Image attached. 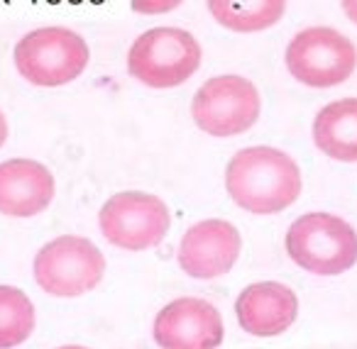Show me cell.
<instances>
[{
	"mask_svg": "<svg viewBox=\"0 0 357 349\" xmlns=\"http://www.w3.org/2000/svg\"><path fill=\"white\" fill-rule=\"evenodd\" d=\"M289 259L316 276H337L357 264V232L333 212H306L287 230Z\"/></svg>",
	"mask_w": 357,
	"mask_h": 349,
	"instance_id": "cell-2",
	"label": "cell"
},
{
	"mask_svg": "<svg viewBox=\"0 0 357 349\" xmlns=\"http://www.w3.org/2000/svg\"><path fill=\"white\" fill-rule=\"evenodd\" d=\"M208 10L225 30L250 35L277 25L287 10V0H208Z\"/></svg>",
	"mask_w": 357,
	"mask_h": 349,
	"instance_id": "cell-14",
	"label": "cell"
},
{
	"mask_svg": "<svg viewBox=\"0 0 357 349\" xmlns=\"http://www.w3.org/2000/svg\"><path fill=\"white\" fill-rule=\"evenodd\" d=\"M262 113V98L252 81L225 74L208 79L191 100V115L199 130L211 137H235L252 127Z\"/></svg>",
	"mask_w": 357,
	"mask_h": 349,
	"instance_id": "cell-6",
	"label": "cell"
},
{
	"mask_svg": "<svg viewBox=\"0 0 357 349\" xmlns=\"http://www.w3.org/2000/svg\"><path fill=\"white\" fill-rule=\"evenodd\" d=\"M298 315V298L279 281H257L240 290L235 318L252 337H277L287 332Z\"/></svg>",
	"mask_w": 357,
	"mask_h": 349,
	"instance_id": "cell-11",
	"label": "cell"
},
{
	"mask_svg": "<svg viewBox=\"0 0 357 349\" xmlns=\"http://www.w3.org/2000/svg\"><path fill=\"white\" fill-rule=\"evenodd\" d=\"M243 251V237L228 220H201L191 225L178 242L176 261L191 279L211 281L228 274Z\"/></svg>",
	"mask_w": 357,
	"mask_h": 349,
	"instance_id": "cell-10",
	"label": "cell"
},
{
	"mask_svg": "<svg viewBox=\"0 0 357 349\" xmlns=\"http://www.w3.org/2000/svg\"><path fill=\"white\" fill-rule=\"evenodd\" d=\"M98 227L118 249L144 251L167 237L172 215L162 198L142 191H123L103 203Z\"/></svg>",
	"mask_w": 357,
	"mask_h": 349,
	"instance_id": "cell-8",
	"label": "cell"
},
{
	"mask_svg": "<svg viewBox=\"0 0 357 349\" xmlns=\"http://www.w3.org/2000/svg\"><path fill=\"white\" fill-rule=\"evenodd\" d=\"M313 144L335 162H357V98L333 100L313 120Z\"/></svg>",
	"mask_w": 357,
	"mask_h": 349,
	"instance_id": "cell-13",
	"label": "cell"
},
{
	"mask_svg": "<svg viewBox=\"0 0 357 349\" xmlns=\"http://www.w3.org/2000/svg\"><path fill=\"white\" fill-rule=\"evenodd\" d=\"M32 271L45 293L56 298H76L103 281L105 256L89 237L61 235L37 251Z\"/></svg>",
	"mask_w": 357,
	"mask_h": 349,
	"instance_id": "cell-5",
	"label": "cell"
},
{
	"mask_svg": "<svg viewBox=\"0 0 357 349\" xmlns=\"http://www.w3.org/2000/svg\"><path fill=\"white\" fill-rule=\"evenodd\" d=\"M15 69L27 84L56 88L76 81L91 59L89 45L69 27H37L15 45Z\"/></svg>",
	"mask_w": 357,
	"mask_h": 349,
	"instance_id": "cell-4",
	"label": "cell"
},
{
	"mask_svg": "<svg viewBox=\"0 0 357 349\" xmlns=\"http://www.w3.org/2000/svg\"><path fill=\"white\" fill-rule=\"evenodd\" d=\"M298 164L277 147L240 149L225 169V191L233 203L252 215L287 210L301 196Z\"/></svg>",
	"mask_w": 357,
	"mask_h": 349,
	"instance_id": "cell-1",
	"label": "cell"
},
{
	"mask_svg": "<svg viewBox=\"0 0 357 349\" xmlns=\"http://www.w3.org/2000/svg\"><path fill=\"white\" fill-rule=\"evenodd\" d=\"M184 0H130V8L139 15H164L181 6Z\"/></svg>",
	"mask_w": 357,
	"mask_h": 349,
	"instance_id": "cell-16",
	"label": "cell"
},
{
	"mask_svg": "<svg viewBox=\"0 0 357 349\" xmlns=\"http://www.w3.org/2000/svg\"><path fill=\"white\" fill-rule=\"evenodd\" d=\"M59 349H89V347H81V344H64V347Z\"/></svg>",
	"mask_w": 357,
	"mask_h": 349,
	"instance_id": "cell-19",
	"label": "cell"
},
{
	"mask_svg": "<svg viewBox=\"0 0 357 349\" xmlns=\"http://www.w3.org/2000/svg\"><path fill=\"white\" fill-rule=\"evenodd\" d=\"M204 52L196 37L178 27H154L128 52V74L147 88H176L199 71Z\"/></svg>",
	"mask_w": 357,
	"mask_h": 349,
	"instance_id": "cell-3",
	"label": "cell"
},
{
	"mask_svg": "<svg viewBox=\"0 0 357 349\" xmlns=\"http://www.w3.org/2000/svg\"><path fill=\"white\" fill-rule=\"evenodd\" d=\"M37 310L30 295L15 286L0 284V349H15L32 337Z\"/></svg>",
	"mask_w": 357,
	"mask_h": 349,
	"instance_id": "cell-15",
	"label": "cell"
},
{
	"mask_svg": "<svg viewBox=\"0 0 357 349\" xmlns=\"http://www.w3.org/2000/svg\"><path fill=\"white\" fill-rule=\"evenodd\" d=\"M6 139H8V120L3 115V110H0V147L6 144Z\"/></svg>",
	"mask_w": 357,
	"mask_h": 349,
	"instance_id": "cell-18",
	"label": "cell"
},
{
	"mask_svg": "<svg viewBox=\"0 0 357 349\" xmlns=\"http://www.w3.org/2000/svg\"><path fill=\"white\" fill-rule=\"evenodd\" d=\"M342 3V13L347 15V20L352 25H357V0H340Z\"/></svg>",
	"mask_w": 357,
	"mask_h": 349,
	"instance_id": "cell-17",
	"label": "cell"
},
{
	"mask_svg": "<svg viewBox=\"0 0 357 349\" xmlns=\"http://www.w3.org/2000/svg\"><path fill=\"white\" fill-rule=\"evenodd\" d=\"M284 61L298 84L333 88L355 74L357 47L333 27H308L289 42Z\"/></svg>",
	"mask_w": 357,
	"mask_h": 349,
	"instance_id": "cell-7",
	"label": "cell"
},
{
	"mask_svg": "<svg viewBox=\"0 0 357 349\" xmlns=\"http://www.w3.org/2000/svg\"><path fill=\"white\" fill-rule=\"evenodd\" d=\"M54 173L35 159L0 162V215L35 217L52 205Z\"/></svg>",
	"mask_w": 357,
	"mask_h": 349,
	"instance_id": "cell-12",
	"label": "cell"
},
{
	"mask_svg": "<svg viewBox=\"0 0 357 349\" xmlns=\"http://www.w3.org/2000/svg\"><path fill=\"white\" fill-rule=\"evenodd\" d=\"M152 337L159 349H218L225 337V325L215 305L184 295L159 310Z\"/></svg>",
	"mask_w": 357,
	"mask_h": 349,
	"instance_id": "cell-9",
	"label": "cell"
}]
</instances>
